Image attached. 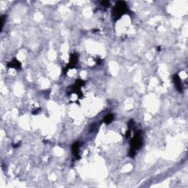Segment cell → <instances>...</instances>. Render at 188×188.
Here are the masks:
<instances>
[{"label":"cell","mask_w":188,"mask_h":188,"mask_svg":"<svg viewBox=\"0 0 188 188\" xmlns=\"http://www.w3.org/2000/svg\"><path fill=\"white\" fill-rule=\"evenodd\" d=\"M129 12L128 6L126 5V2L119 1L115 4L113 9V13H112V18H113L114 21H116L119 20L123 16L128 13Z\"/></svg>","instance_id":"cell-1"},{"label":"cell","mask_w":188,"mask_h":188,"mask_svg":"<svg viewBox=\"0 0 188 188\" xmlns=\"http://www.w3.org/2000/svg\"><path fill=\"white\" fill-rule=\"evenodd\" d=\"M143 139L141 135V132H137L134 135L132 139L131 140V150L137 151V150L140 149L143 146Z\"/></svg>","instance_id":"cell-2"},{"label":"cell","mask_w":188,"mask_h":188,"mask_svg":"<svg viewBox=\"0 0 188 188\" xmlns=\"http://www.w3.org/2000/svg\"><path fill=\"white\" fill-rule=\"evenodd\" d=\"M85 81L82 80V79H77L73 85H71L69 88L70 93H75L76 95L78 96L79 98H82V92L81 90V88L85 85Z\"/></svg>","instance_id":"cell-3"},{"label":"cell","mask_w":188,"mask_h":188,"mask_svg":"<svg viewBox=\"0 0 188 188\" xmlns=\"http://www.w3.org/2000/svg\"><path fill=\"white\" fill-rule=\"evenodd\" d=\"M79 60V55L77 53H72L71 55H70V58H69V63L67 64V66L66 67L64 70H63V73L66 74L68 72V70L69 69H73L74 68L77 64L78 63Z\"/></svg>","instance_id":"cell-4"},{"label":"cell","mask_w":188,"mask_h":188,"mask_svg":"<svg viewBox=\"0 0 188 188\" xmlns=\"http://www.w3.org/2000/svg\"><path fill=\"white\" fill-rule=\"evenodd\" d=\"M79 146H79V141L75 142L71 146V151L72 153H73V155L77 160L80 159V156H79Z\"/></svg>","instance_id":"cell-5"},{"label":"cell","mask_w":188,"mask_h":188,"mask_svg":"<svg viewBox=\"0 0 188 188\" xmlns=\"http://www.w3.org/2000/svg\"><path fill=\"white\" fill-rule=\"evenodd\" d=\"M173 82H174L175 87H176V90H178L179 92H182V81H181L179 76L178 74L173 75Z\"/></svg>","instance_id":"cell-6"},{"label":"cell","mask_w":188,"mask_h":188,"mask_svg":"<svg viewBox=\"0 0 188 188\" xmlns=\"http://www.w3.org/2000/svg\"><path fill=\"white\" fill-rule=\"evenodd\" d=\"M7 67H8V68H15L16 70H19L21 68V63L16 58H13L10 63H8V64H7Z\"/></svg>","instance_id":"cell-7"},{"label":"cell","mask_w":188,"mask_h":188,"mask_svg":"<svg viewBox=\"0 0 188 188\" xmlns=\"http://www.w3.org/2000/svg\"><path fill=\"white\" fill-rule=\"evenodd\" d=\"M114 120V115L113 114H108V115H105L103 119V121L105 124H110Z\"/></svg>","instance_id":"cell-8"},{"label":"cell","mask_w":188,"mask_h":188,"mask_svg":"<svg viewBox=\"0 0 188 188\" xmlns=\"http://www.w3.org/2000/svg\"><path fill=\"white\" fill-rule=\"evenodd\" d=\"M6 15H3L1 16V31L2 30L3 27H4V24L5 23V20H6Z\"/></svg>","instance_id":"cell-9"},{"label":"cell","mask_w":188,"mask_h":188,"mask_svg":"<svg viewBox=\"0 0 188 188\" xmlns=\"http://www.w3.org/2000/svg\"><path fill=\"white\" fill-rule=\"evenodd\" d=\"M101 4L103 7H104V8H108V7L110 5V2L109 1H103L101 2Z\"/></svg>","instance_id":"cell-10"},{"label":"cell","mask_w":188,"mask_h":188,"mask_svg":"<svg viewBox=\"0 0 188 188\" xmlns=\"http://www.w3.org/2000/svg\"><path fill=\"white\" fill-rule=\"evenodd\" d=\"M40 110H41V109H40V108H38L37 110H34V111L32 112V114H33V115H36V114H38V113H39L38 111H40Z\"/></svg>","instance_id":"cell-11"}]
</instances>
